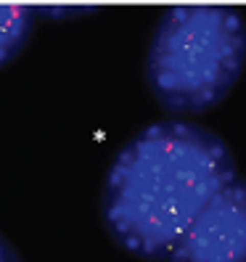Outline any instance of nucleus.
<instances>
[{
  "label": "nucleus",
  "instance_id": "nucleus-6",
  "mask_svg": "<svg viewBox=\"0 0 246 262\" xmlns=\"http://www.w3.org/2000/svg\"><path fill=\"white\" fill-rule=\"evenodd\" d=\"M0 262H21L19 252L11 246V241L6 236H0Z\"/></svg>",
  "mask_w": 246,
  "mask_h": 262
},
{
  "label": "nucleus",
  "instance_id": "nucleus-5",
  "mask_svg": "<svg viewBox=\"0 0 246 262\" xmlns=\"http://www.w3.org/2000/svg\"><path fill=\"white\" fill-rule=\"evenodd\" d=\"M93 6H42L35 8V13L42 16H58V19H69V16H85V13H93Z\"/></svg>",
  "mask_w": 246,
  "mask_h": 262
},
{
  "label": "nucleus",
  "instance_id": "nucleus-2",
  "mask_svg": "<svg viewBox=\"0 0 246 262\" xmlns=\"http://www.w3.org/2000/svg\"><path fill=\"white\" fill-rule=\"evenodd\" d=\"M246 64V24L225 6H175L164 11L151 37L146 80L175 114L217 106Z\"/></svg>",
  "mask_w": 246,
  "mask_h": 262
},
{
  "label": "nucleus",
  "instance_id": "nucleus-3",
  "mask_svg": "<svg viewBox=\"0 0 246 262\" xmlns=\"http://www.w3.org/2000/svg\"><path fill=\"white\" fill-rule=\"evenodd\" d=\"M167 262H246V180L236 178L212 199Z\"/></svg>",
  "mask_w": 246,
  "mask_h": 262
},
{
  "label": "nucleus",
  "instance_id": "nucleus-4",
  "mask_svg": "<svg viewBox=\"0 0 246 262\" xmlns=\"http://www.w3.org/2000/svg\"><path fill=\"white\" fill-rule=\"evenodd\" d=\"M35 27V8L19 3L0 6V69L8 67L24 48Z\"/></svg>",
  "mask_w": 246,
  "mask_h": 262
},
{
  "label": "nucleus",
  "instance_id": "nucleus-1",
  "mask_svg": "<svg viewBox=\"0 0 246 262\" xmlns=\"http://www.w3.org/2000/svg\"><path fill=\"white\" fill-rule=\"evenodd\" d=\"M236 180V159L217 133L164 119L114 157L101 217L109 236L141 259H167L209 202Z\"/></svg>",
  "mask_w": 246,
  "mask_h": 262
}]
</instances>
